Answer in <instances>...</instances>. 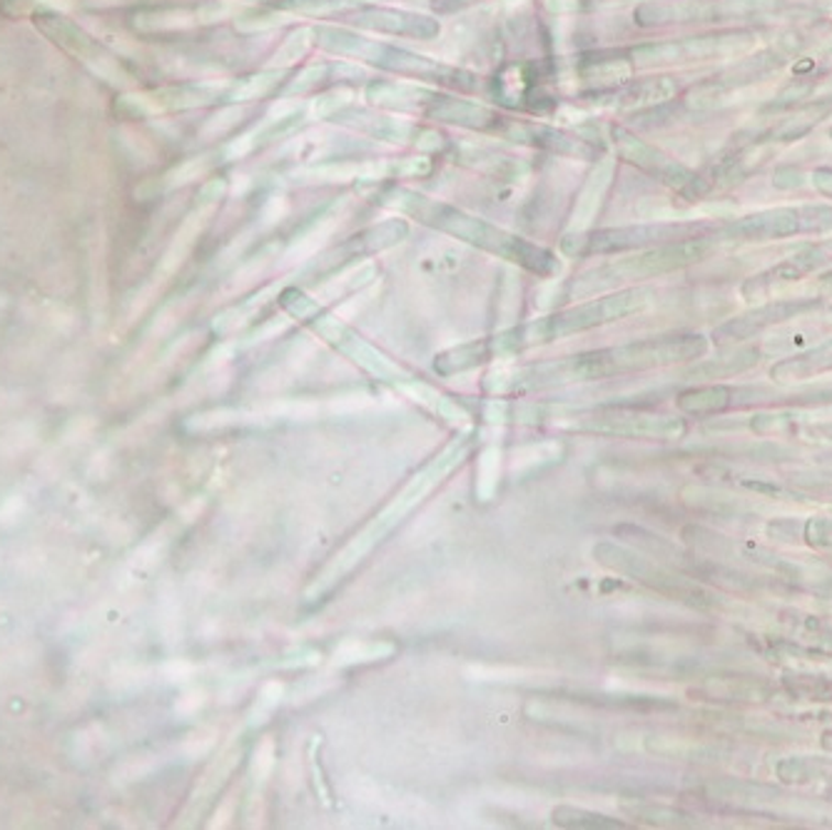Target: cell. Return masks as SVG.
Returning <instances> with one entry per match:
<instances>
[{"label": "cell", "instance_id": "11", "mask_svg": "<svg viewBox=\"0 0 832 830\" xmlns=\"http://www.w3.org/2000/svg\"><path fill=\"white\" fill-rule=\"evenodd\" d=\"M352 21L366 28V31L419 37V41H431V37H437L441 31L439 23L429 15L394 11V8H364V11H357L352 15Z\"/></svg>", "mask_w": 832, "mask_h": 830}, {"label": "cell", "instance_id": "15", "mask_svg": "<svg viewBox=\"0 0 832 830\" xmlns=\"http://www.w3.org/2000/svg\"><path fill=\"white\" fill-rule=\"evenodd\" d=\"M583 429L591 432H606V434H631V437H654V434H676L683 427L668 419H646V417H631V414H593L583 419Z\"/></svg>", "mask_w": 832, "mask_h": 830}, {"label": "cell", "instance_id": "8", "mask_svg": "<svg viewBox=\"0 0 832 830\" xmlns=\"http://www.w3.org/2000/svg\"><path fill=\"white\" fill-rule=\"evenodd\" d=\"M613 145H616L618 155L623 160H628L641 170H646L648 175H656L660 183L674 185V187H686L693 185L696 177L690 175V170H686L676 160H670L666 153H660L654 145L643 143L636 135H631L628 130L623 128H613Z\"/></svg>", "mask_w": 832, "mask_h": 830}, {"label": "cell", "instance_id": "16", "mask_svg": "<svg viewBox=\"0 0 832 830\" xmlns=\"http://www.w3.org/2000/svg\"><path fill=\"white\" fill-rule=\"evenodd\" d=\"M366 98L372 100L376 108L422 112L434 98V90L416 88V85L406 83H372L366 88Z\"/></svg>", "mask_w": 832, "mask_h": 830}, {"label": "cell", "instance_id": "19", "mask_svg": "<svg viewBox=\"0 0 832 830\" xmlns=\"http://www.w3.org/2000/svg\"><path fill=\"white\" fill-rule=\"evenodd\" d=\"M609 177H611V165L603 163L591 175L589 185H585V190H583L581 200H579V207H576V212H573V220H579V222H589L591 220L593 212H595V207H599V203H601L603 193H606Z\"/></svg>", "mask_w": 832, "mask_h": 830}, {"label": "cell", "instance_id": "6", "mask_svg": "<svg viewBox=\"0 0 832 830\" xmlns=\"http://www.w3.org/2000/svg\"><path fill=\"white\" fill-rule=\"evenodd\" d=\"M335 122L357 130V133L386 140V143H399V145H419L429 150H439L444 145V138L431 133V130L416 125V122L382 116V112L372 110H357V108H342L335 112Z\"/></svg>", "mask_w": 832, "mask_h": 830}, {"label": "cell", "instance_id": "3", "mask_svg": "<svg viewBox=\"0 0 832 830\" xmlns=\"http://www.w3.org/2000/svg\"><path fill=\"white\" fill-rule=\"evenodd\" d=\"M315 37H317V43L321 45V48L329 51V53L347 55V58H357V61H366V63H372L382 70L409 75V78H419V80H427V83H439V85H447V88H457V90H474L477 88V78L467 70H459V68H451V65L429 61V58H424V55L396 48V45H384V43L369 41V37H362V35H357L352 31H344V28L321 25L315 31Z\"/></svg>", "mask_w": 832, "mask_h": 830}, {"label": "cell", "instance_id": "1", "mask_svg": "<svg viewBox=\"0 0 832 830\" xmlns=\"http://www.w3.org/2000/svg\"><path fill=\"white\" fill-rule=\"evenodd\" d=\"M650 297H654V292L638 287V290H621L606 297L581 302V305L566 307L556 315L534 319V323L518 325L514 329H504V332H499L494 337L477 339V342L447 349V352H441L437 360H434V370H437L439 374H457V372L474 370V367L479 364L494 362L499 360V357L522 354L526 352V349L548 345V342H554V339L579 335V332H585V329H593V327L616 323V319H623L628 315H636L641 313V309L648 307Z\"/></svg>", "mask_w": 832, "mask_h": 830}, {"label": "cell", "instance_id": "10", "mask_svg": "<svg viewBox=\"0 0 832 830\" xmlns=\"http://www.w3.org/2000/svg\"><path fill=\"white\" fill-rule=\"evenodd\" d=\"M499 138L514 140V143H524V145H534L538 150H548V153L566 155V157H593L595 155V150L589 143L566 135L556 128H548L544 125V122L506 120V125L504 130H501Z\"/></svg>", "mask_w": 832, "mask_h": 830}, {"label": "cell", "instance_id": "12", "mask_svg": "<svg viewBox=\"0 0 832 830\" xmlns=\"http://www.w3.org/2000/svg\"><path fill=\"white\" fill-rule=\"evenodd\" d=\"M53 25H55V41H58L61 45H65L73 55H78V58L88 65V68L100 75L102 80H108L112 85L118 83H128V75L122 73L120 65L110 58V55L100 48V45L96 41H90L88 35H85L83 31H78V28L65 23L63 18H51Z\"/></svg>", "mask_w": 832, "mask_h": 830}, {"label": "cell", "instance_id": "17", "mask_svg": "<svg viewBox=\"0 0 832 830\" xmlns=\"http://www.w3.org/2000/svg\"><path fill=\"white\" fill-rule=\"evenodd\" d=\"M554 826L559 828H573V830H603V828H621L623 823L616 818L593 813V810L573 808V806H559L551 813Z\"/></svg>", "mask_w": 832, "mask_h": 830}, {"label": "cell", "instance_id": "9", "mask_svg": "<svg viewBox=\"0 0 832 830\" xmlns=\"http://www.w3.org/2000/svg\"><path fill=\"white\" fill-rule=\"evenodd\" d=\"M422 116L429 120L449 122V125L479 130V133L489 135H501V130H504L508 120L504 116H499L496 110L479 106L474 100H461L453 96H444V92H434V98L427 102V108L422 110Z\"/></svg>", "mask_w": 832, "mask_h": 830}, {"label": "cell", "instance_id": "4", "mask_svg": "<svg viewBox=\"0 0 832 830\" xmlns=\"http://www.w3.org/2000/svg\"><path fill=\"white\" fill-rule=\"evenodd\" d=\"M711 250V242L705 240H676V242H666V244H656L646 252L636 254V258L628 260H618L613 265L599 267L583 275L581 280L573 282L571 292L573 295H589L593 290L609 287L613 282L621 280H643V277H654V275H666L670 270L686 267L690 262L701 260Z\"/></svg>", "mask_w": 832, "mask_h": 830}, {"label": "cell", "instance_id": "13", "mask_svg": "<svg viewBox=\"0 0 832 830\" xmlns=\"http://www.w3.org/2000/svg\"><path fill=\"white\" fill-rule=\"evenodd\" d=\"M406 234H409V225H406L404 220H386L382 225H376V228H366L359 234H354V238H349L347 242L339 244V248H335L332 252H327L325 258H337V260L325 262L321 267L335 270V265L339 267L349 260H357V258H364V254L394 248V244H399L406 238Z\"/></svg>", "mask_w": 832, "mask_h": 830}, {"label": "cell", "instance_id": "22", "mask_svg": "<svg viewBox=\"0 0 832 830\" xmlns=\"http://www.w3.org/2000/svg\"><path fill=\"white\" fill-rule=\"evenodd\" d=\"M344 6V0H282V8L297 13H311V15H325L339 11Z\"/></svg>", "mask_w": 832, "mask_h": 830}, {"label": "cell", "instance_id": "20", "mask_svg": "<svg viewBox=\"0 0 832 830\" xmlns=\"http://www.w3.org/2000/svg\"><path fill=\"white\" fill-rule=\"evenodd\" d=\"M727 390L723 386H715V390H698V392H688L680 397V407L686 412H711V409H721L727 402Z\"/></svg>", "mask_w": 832, "mask_h": 830}, {"label": "cell", "instance_id": "18", "mask_svg": "<svg viewBox=\"0 0 832 830\" xmlns=\"http://www.w3.org/2000/svg\"><path fill=\"white\" fill-rule=\"evenodd\" d=\"M282 75H285V70H264L260 75H252V78H244L234 85L225 98L230 102H244V100L270 96V92L280 85Z\"/></svg>", "mask_w": 832, "mask_h": 830}, {"label": "cell", "instance_id": "21", "mask_svg": "<svg viewBox=\"0 0 832 830\" xmlns=\"http://www.w3.org/2000/svg\"><path fill=\"white\" fill-rule=\"evenodd\" d=\"M311 37H315V31H309V28H302V31H297L295 35L287 37V43L282 45L277 55H274V61H277V65H289V63L299 61L302 55L307 53Z\"/></svg>", "mask_w": 832, "mask_h": 830}, {"label": "cell", "instance_id": "5", "mask_svg": "<svg viewBox=\"0 0 832 830\" xmlns=\"http://www.w3.org/2000/svg\"><path fill=\"white\" fill-rule=\"evenodd\" d=\"M693 230L688 225H633V228H609L593 232H571L561 240V250L569 258H591V254H613L656 244L686 240Z\"/></svg>", "mask_w": 832, "mask_h": 830}, {"label": "cell", "instance_id": "2", "mask_svg": "<svg viewBox=\"0 0 832 830\" xmlns=\"http://www.w3.org/2000/svg\"><path fill=\"white\" fill-rule=\"evenodd\" d=\"M380 203L384 207H392L396 212L414 217L416 222L427 225L431 230L451 234V238L464 240L479 250L496 254L501 260L514 262V265L534 272L538 277H554L561 270L559 258L551 250L541 248V244L518 238V234L499 228V225L469 215L461 207L431 200V197L409 190V187H384L380 193Z\"/></svg>", "mask_w": 832, "mask_h": 830}, {"label": "cell", "instance_id": "7", "mask_svg": "<svg viewBox=\"0 0 832 830\" xmlns=\"http://www.w3.org/2000/svg\"><path fill=\"white\" fill-rule=\"evenodd\" d=\"M593 556L603 566H609V569L618 571V574H626V577L636 579L641 583H646V587L656 589L660 593H670V597H676V599L690 597V591H688L686 583L678 581L674 577V574H668L666 569H660V566H656L654 561L641 559L638 554L623 549V546L609 544V542L606 544H599L593 549Z\"/></svg>", "mask_w": 832, "mask_h": 830}, {"label": "cell", "instance_id": "14", "mask_svg": "<svg viewBox=\"0 0 832 830\" xmlns=\"http://www.w3.org/2000/svg\"><path fill=\"white\" fill-rule=\"evenodd\" d=\"M800 228V212L796 210H773L760 212L753 217H745L733 228H727L725 234L731 238H745V240H768V238H785Z\"/></svg>", "mask_w": 832, "mask_h": 830}]
</instances>
